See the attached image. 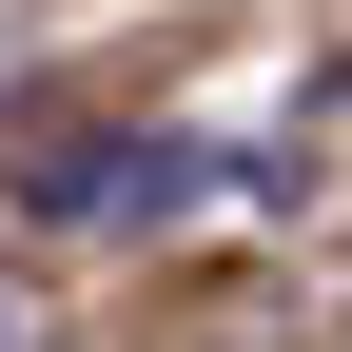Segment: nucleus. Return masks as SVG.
Instances as JSON below:
<instances>
[{
	"instance_id": "1",
	"label": "nucleus",
	"mask_w": 352,
	"mask_h": 352,
	"mask_svg": "<svg viewBox=\"0 0 352 352\" xmlns=\"http://www.w3.org/2000/svg\"><path fill=\"white\" fill-rule=\"evenodd\" d=\"M176 196H196L176 138H39L20 157V215H59V235H78V215H176Z\"/></svg>"
},
{
	"instance_id": "2",
	"label": "nucleus",
	"mask_w": 352,
	"mask_h": 352,
	"mask_svg": "<svg viewBox=\"0 0 352 352\" xmlns=\"http://www.w3.org/2000/svg\"><path fill=\"white\" fill-rule=\"evenodd\" d=\"M0 352H20V314H0Z\"/></svg>"
}]
</instances>
